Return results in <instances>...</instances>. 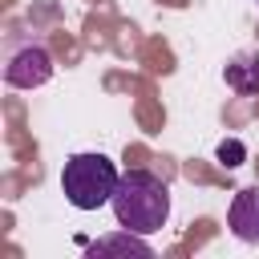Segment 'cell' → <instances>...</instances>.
Here are the masks:
<instances>
[{
    "label": "cell",
    "instance_id": "1",
    "mask_svg": "<svg viewBox=\"0 0 259 259\" xmlns=\"http://www.w3.org/2000/svg\"><path fill=\"white\" fill-rule=\"evenodd\" d=\"M109 206H113V219H117L121 231L154 235L170 219V186L150 170H125L117 178V190H113Z\"/></svg>",
    "mask_w": 259,
    "mask_h": 259
},
{
    "label": "cell",
    "instance_id": "2",
    "mask_svg": "<svg viewBox=\"0 0 259 259\" xmlns=\"http://www.w3.org/2000/svg\"><path fill=\"white\" fill-rule=\"evenodd\" d=\"M117 166L105 154H73L61 170V190L69 198V206L77 210H97L113 198L117 190Z\"/></svg>",
    "mask_w": 259,
    "mask_h": 259
},
{
    "label": "cell",
    "instance_id": "3",
    "mask_svg": "<svg viewBox=\"0 0 259 259\" xmlns=\"http://www.w3.org/2000/svg\"><path fill=\"white\" fill-rule=\"evenodd\" d=\"M53 77V53L40 36H12L4 49V81L12 89H40Z\"/></svg>",
    "mask_w": 259,
    "mask_h": 259
},
{
    "label": "cell",
    "instance_id": "4",
    "mask_svg": "<svg viewBox=\"0 0 259 259\" xmlns=\"http://www.w3.org/2000/svg\"><path fill=\"white\" fill-rule=\"evenodd\" d=\"M227 227L235 239L259 247V186H247L231 198V210H227Z\"/></svg>",
    "mask_w": 259,
    "mask_h": 259
},
{
    "label": "cell",
    "instance_id": "5",
    "mask_svg": "<svg viewBox=\"0 0 259 259\" xmlns=\"http://www.w3.org/2000/svg\"><path fill=\"white\" fill-rule=\"evenodd\" d=\"M223 81H227V89H235V93H243V97L259 93V49L235 53V57L227 61V69H223Z\"/></svg>",
    "mask_w": 259,
    "mask_h": 259
},
{
    "label": "cell",
    "instance_id": "6",
    "mask_svg": "<svg viewBox=\"0 0 259 259\" xmlns=\"http://www.w3.org/2000/svg\"><path fill=\"white\" fill-rule=\"evenodd\" d=\"M150 255V243H142L134 231H125V235H113V239H101V243H93V255Z\"/></svg>",
    "mask_w": 259,
    "mask_h": 259
},
{
    "label": "cell",
    "instance_id": "7",
    "mask_svg": "<svg viewBox=\"0 0 259 259\" xmlns=\"http://www.w3.org/2000/svg\"><path fill=\"white\" fill-rule=\"evenodd\" d=\"M243 158H247V150H243L239 138H227V142L219 146V162H223V166H243Z\"/></svg>",
    "mask_w": 259,
    "mask_h": 259
}]
</instances>
